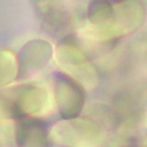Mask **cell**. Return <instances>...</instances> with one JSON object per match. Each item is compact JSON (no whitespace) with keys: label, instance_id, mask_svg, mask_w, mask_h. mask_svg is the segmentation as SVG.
Listing matches in <instances>:
<instances>
[{"label":"cell","instance_id":"cell-1","mask_svg":"<svg viewBox=\"0 0 147 147\" xmlns=\"http://www.w3.org/2000/svg\"><path fill=\"white\" fill-rule=\"evenodd\" d=\"M17 140L19 147H47L42 127L38 121L22 118L17 125Z\"/></svg>","mask_w":147,"mask_h":147},{"label":"cell","instance_id":"cell-2","mask_svg":"<svg viewBox=\"0 0 147 147\" xmlns=\"http://www.w3.org/2000/svg\"><path fill=\"white\" fill-rule=\"evenodd\" d=\"M14 67H17L16 57L7 51H0V86L9 84L17 77Z\"/></svg>","mask_w":147,"mask_h":147}]
</instances>
